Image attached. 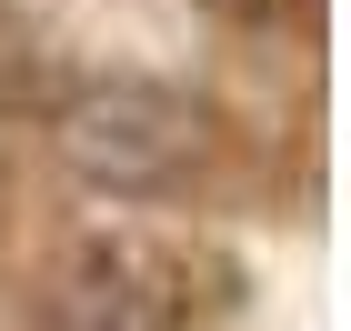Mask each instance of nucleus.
I'll return each mask as SVG.
<instances>
[{
	"mask_svg": "<svg viewBox=\"0 0 351 331\" xmlns=\"http://www.w3.org/2000/svg\"><path fill=\"white\" fill-rule=\"evenodd\" d=\"M211 10H231V21H271V10H291V0H211Z\"/></svg>",
	"mask_w": 351,
	"mask_h": 331,
	"instance_id": "obj_4",
	"label": "nucleus"
},
{
	"mask_svg": "<svg viewBox=\"0 0 351 331\" xmlns=\"http://www.w3.org/2000/svg\"><path fill=\"white\" fill-rule=\"evenodd\" d=\"M40 101H51V60H40L30 30L0 21V110H40Z\"/></svg>",
	"mask_w": 351,
	"mask_h": 331,
	"instance_id": "obj_3",
	"label": "nucleus"
},
{
	"mask_svg": "<svg viewBox=\"0 0 351 331\" xmlns=\"http://www.w3.org/2000/svg\"><path fill=\"white\" fill-rule=\"evenodd\" d=\"M60 161L81 171L90 191L110 201H161L171 181H181L191 161H201V140H211V121L181 101V90L161 81H90L60 101Z\"/></svg>",
	"mask_w": 351,
	"mask_h": 331,
	"instance_id": "obj_2",
	"label": "nucleus"
},
{
	"mask_svg": "<svg viewBox=\"0 0 351 331\" xmlns=\"http://www.w3.org/2000/svg\"><path fill=\"white\" fill-rule=\"evenodd\" d=\"M221 302V261L171 231H81L40 281L30 331H201Z\"/></svg>",
	"mask_w": 351,
	"mask_h": 331,
	"instance_id": "obj_1",
	"label": "nucleus"
}]
</instances>
